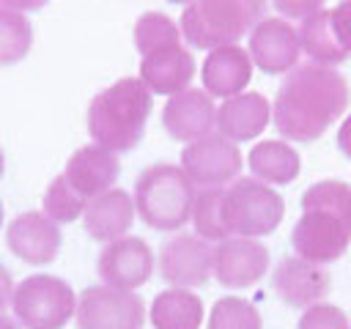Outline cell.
<instances>
[{
  "label": "cell",
  "mask_w": 351,
  "mask_h": 329,
  "mask_svg": "<svg viewBox=\"0 0 351 329\" xmlns=\"http://www.w3.org/2000/svg\"><path fill=\"white\" fill-rule=\"evenodd\" d=\"M41 206H44V214L60 225V222H74V219H80V217L85 214L88 200L80 197V195L69 186V181L63 178V173H60L58 178L49 181V186H47V192H44V197H41Z\"/></svg>",
  "instance_id": "obj_29"
},
{
  "label": "cell",
  "mask_w": 351,
  "mask_h": 329,
  "mask_svg": "<svg viewBox=\"0 0 351 329\" xmlns=\"http://www.w3.org/2000/svg\"><path fill=\"white\" fill-rule=\"evenodd\" d=\"M118 173H121L118 154H112V151H107V148L90 143V145L77 148V151L69 156L66 170H63V178L69 181V186H71L80 197L90 200V197H96V195L112 189Z\"/></svg>",
  "instance_id": "obj_17"
},
{
  "label": "cell",
  "mask_w": 351,
  "mask_h": 329,
  "mask_svg": "<svg viewBox=\"0 0 351 329\" xmlns=\"http://www.w3.org/2000/svg\"><path fill=\"white\" fill-rule=\"evenodd\" d=\"M0 329H19V324H16V321H11L8 315H3V313H0Z\"/></svg>",
  "instance_id": "obj_36"
},
{
  "label": "cell",
  "mask_w": 351,
  "mask_h": 329,
  "mask_svg": "<svg viewBox=\"0 0 351 329\" xmlns=\"http://www.w3.org/2000/svg\"><path fill=\"white\" fill-rule=\"evenodd\" d=\"M151 110L154 93L143 85V80L123 77L90 99L85 118L88 134L96 145L112 154H126L143 140Z\"/></svg>",
  "instance_id": "obj_3"
},
{
  "label": "cell",
  "mask_w": 351,
  "mask_h": 329,
  "mask_svg": "<svg viewBox=\"0 0 351 329\" xmlns=\"http://www.w3.org/2000/svg\"><path fill=\"white\" fill-rule=\"evenodd\" d=\"M271 121V104L263 93L247 90L239 96L225 99L217 107V129L222 137L233 143L255 140Z\"/></svg>",
  "instance_id": "obj_20"
},
{
  "label": "cell",
  "mask_w": 351,
  "mask_h": 329,
  "mask_svg": "<svg viewBox=\"0 0 351 329\" xmlns=\"http://www.w3.org/2000/svg\"><path fill=\"white\" fill-rule=\"evenodd\" d=\"M5 244L19 260L30 266H47L58 258L63 233L58 222L49 219L44 211H25L8 222Z\"/></svg>",
  "instance_id": "obj_15"
},
{
  "label": "cell",
  "mask_w": 351,
  "mask_h": 329,
  "mask_svg": "<svg viewBox=\"0 0 351 329\" xmlns=\"http://www.w3.org/2000/svg\"><path fill=\"white\" fill-rule=\"evenodd\" d=\"M195 77V58L184 44L159 47L143 55L140 60V80L151 93H181L189 88Z\"/></svg>",
  "instance_id": "obj_18"
},
{
  "label": "cell",
  "mask_w": 351,
  "mask_h": 329,
  "mask_svg": "<svg viewBox=\"0 0 351 329\" xmlns=\"http://www.w3.org/2000/svg\"><path fill=\"white\" fill-rule=\"evenodd\" d=\"M351 244V184L315 181L302 195V217L291 230L299 258L326 266L346 255Z\"/></svg>",
  "instance_id": "obj_2"
},
{
  "label": "cell",
  "mask_w": 351,
  "mask_h": 329,
  "mask_svg": "<svg viewBox=\"0 0 351 329\" xmlns=\"http://www.w3.org/2000/svg\"><path fill=\"white\" fill-rule=\"evenodd\" d=\"M241 151L222 134H206L195 143H186V148L181 151V170L200 189L233 184L241 173Z\"/></svg>",
  "instance_id": "obj_9"
},
{
  "label": "cell",
  "mask_w": 351,
  "mask_h": 329,
  "mask_svg": "<svg viewBox=\"0 0 351 329\" xmlns=\"http://www.w3.org/2000/svg\"><path fill=\"white\" fill-rule=\"evenodd\" d=\"M269 249L258 239L228 236L214 247V280L225 288H250L269 271Z\"/></svg>",
  "instance_id": "obj_12"
},
{
  "label": "cell",
  "mask_w": 351,
  "mask_h": 329,
  "mask_svg": "<svg viewBox=\"0 0 351 329\" xmlns=\"http://www.w3.org/2000/svg\"><path fill=\"white\" fill-rule=\"evenodd\" d=\"M134 214L137 211H134V200L129 192L107 189V192L88 200L85 214H82V225H85L90 239L107 244V241L126 236V230L134 222Z\"/></svg>",
  "instance_id": "obj_21"
},
{
  "label": "cell",
  "mask_w": 351,
  "mask_h": 329,
  "mask_svg": "<svg viewBox=\"0 0 351 329\" xmlns=\"http://www.w3.org/2000/svg\"><path fill=\"white\" fill-rule=\"evenodd\" d=\"M247 52L263 74H288L299 63V30L280 16H263L250 33Z\"/></svg>",
  "instance_id": "obj_13"
},
{
  "label": "cell",
  "mask_w": 351,
  "mask_h": 329,
  "mask_svg": "<svg viewBox=\"0 0 351 329\" xmlns=\"http://www.w3.org/2000/svg\"><path fill=\"white\" fill-rule=\"evenodd\" d=\"M222 197H225L222 186H206V189L195 192L189 219L195 225V233L206 241H222L230 236L225 228V217H222Z\"/></svg>",
  "instance_id": "obj_25"
},
{
  "label": "cell",
  "mask_w": 351,
  "mask_h": 329,
  "mask_svg": "<svg viewBox=\"0 0 351 329\" xmlns=\"http://www.w3.org/2000/svg\"><path fill=\"white\" fill-rule=\"evenodd\" d=\"M134 211L154 230H181L192 217L195 184L178 164H151L134 181Z\"/></svg>",
  "instance_id": "obj_4"
},
{
  "label": "cell",
  "mask_w": 351,
  "mask_h": 329,
  "mask_svg": "<svg viewBox=\"0 0 351 329\" xmlns=\"http://www.w3.org/2000/svg\"><path fill=\"white\" fill-rule=\"evenodd\" d=\"M96 271L104 285L134 291L145 285L154 274V252L145 239L140 236H121L115 241H107L99 252Z\"/></svg>",
  "instance_id": "obj_11"
},
{
  "label": "cell",
  "mask_w": 351,
  "mask_h": 329,
  "mask_svg": "<svg viewBox=\"0 0 351 329\" xmlns=\"http://www.w3.org/2000/svg\"><path fill=\"white\" fill-rule=\"evenodd\" d=\"M337 148L351 159V112L346 115V121L337 129Z\"/></svg>",
  "instance_id": "obj_35"
},
{
  "label": "cell",
  "mask_w": 351,
  "mask_h": 329,
  "mask_svg": "<svg viewBox=\"0 0 351 329\" xmlns=\"http://www.w3.org/2000/svg\"><path fill=\"white\" fill-rule=\"evenodd\" d=\"M324 3L326 0H274L277 11L288 19H307L318 11H324Z\"/></svg>",
  "instance_id": "obj_31"
},
{
  "label": "cell",
  "mask_w": 351,
  "mask_h": 329,
  "mask_svg": "<svg viewBox=\"0 0 351 329\" xmlns=\"http://www.w3.org/2000/svg\"><path fill=\"white\" fill-rule=\"evenodd\" d=\"M0 225H3V203H0Z\"/></svg>",
  "instance_id": "obj_39"
},
{
  "label": "cell",
  "mask_w": 351,
  "mask_h": 329,
  "mask_svg": "<svg viewBox=\"0 0 351 329\" xmlns=\"http://www.w3.org/2000/svg\"><path fill=\"white\" fill-rule=\"evenodd\" d=\"M222 217L230 236L261 239L280 228L285 217V200L269 184L252 175H244L225 189Z\"/></svg>",
  "instance_id": "obj_6"
},
{
  "label": "cell",
  "mask_w": 351,
  "mask_h": 329,
  "mask_svg": "<svg viewBox=\"0 0 351 329\" xmlns=\"http://www.w3.org/2000/svg\"><path fill=\"white\" fill-rule=\"evenodd\" d=\"M11 299H14V280H11L8 269L0 263V313H5L11 307Z\"/></svg>",
  "instance_id": "obj_33"
},
{
  "label": "cell",
  "mask_w": 351,
  "mask_h": 329,
  "mask_svg": "<svg viewBox=\"0 0 351 329\" xmlns=\"http://www.w3.org/2000/svg\"><path fill=\"white\" fill-rule=\"evenodd\" d=\"M200 80L208 96H219V99L239 96L252 80V58L239 44L208 49L200 69Z\"/></svg>",
  "instance_id": "obj_19"
},
{
  "label": "cell",
  "mask_w": 351,
  "mask_h": 329,
  "mask_svg": "<svg viewBox=\"0 0 351 329\" xmlns=\"http://www.w3.org/2000/svg\"><path fill=\"white\" fill-rule=\"evenodd\" d=\"M77 329H143L145 302L134 291L90 285L77 299Z\"/></svg>",
  "instance_id": "obj_8"
},
{
  "label": "cell",
  "mask_w": 351,
  "mask_h": 329,
  "mask_svg": "<svg viewBox=\"0 0 351 329\" xmlns=\"http://www.w3.org/2000/svg\"><path fill=\"white\" fill-rule=\"evenodd\" d=\"M3 170H5V156H3V148H0V178H3Z\"/></svg>",
  "instance_id": "obj_37"
},
{
  "label": "cell",
  "mask_w": 351,
  "mask_h": 329,
  "mask_svg": "<svg viewBox=\"0 0 351 329\" xmlns=\"http://www.w3.org/2000/svg\"><path fill=\"white\" fill-rule=\"evenodd\" d=\"M159 274L173 288H200L214 274V247L197 233H178L159 249Z\"/></svg>",
  "instance_id": "obj_10"
},
{
  "label": "cell",
  "mask_w": 351,
  "mask_h": 329,
  "mask_svg": "<svg viewBox=\"0 0 351 329\" xmlns=\"http://www.w3.org/2000/svg\"><path fill=\"white\" fill-rule=\"evenodd\" d=\"M247 164L252 170V178H258L269 186L271 184H291L302 170L299 154L285 140H261L250 151Z\"/></svg>",
  "instance_id": "obj_23"
},
{
  "label": "cell",
  "mask_w": 351,
  "mask_h": 329,
  "mask_svg": "<svg viewBox=\"0 0 351 329\" xmlns=\"http://www.w3.org/2000/svg\"><path fill=\"white\" fill-rule=\"evenodd\" d=\"M266 16V0H192L181 14V36L197 49L236 44Z\"/></svg>",
  "instance_id": "obj_5"
},
{
  "label": "cell",
  "mask_w": 351,
  "mask_h": 329,
  "mask_svg": "<svg viewBox=\"0 0 351 329\" xmlns=\"http://www.w3.org/2000/svg\"><path fill=\"white\" fill-rule=\"evenodd\" d=\"M206 329H263V321L252 302L239 296H222L214 302Z\"/></svg>",
  "instance_id": "obj_28"
},
{
  "label": "cell",
  "mask_w": 351,
  "mask_h": 329,
  "mask_svg": "<svg viewBox=\"0 0 351 329\" xmlns=\"http://www.w3.org/2000/svg\"><path fill=\"white\" fill-rule=\"evenodd\" d=\"M348 110V82L335 66L296 63L271 104V121L285 140L313 143Z\"/></svg>",
  "instance_id": "obj_1"
},
{
  "label": "cell",
  "mask_w": 351,
  "mask_h": 329,
  "mask_svg": "<svg viewBox=\"0 0 351 329\" xmlns=\"http://www.w3.org/2000/svg\"><path fill=\"white\" fill-rule=\"evenodd\" d=\"M33 44V25L25 14L0 5V66H14L27 58Z\"/></svg>",
  "instance_id": "obj_26"
},
{
  "label": "cell",
  "mask_w": 351,
  "mask_h": 329,
  "mask_svg": "<svg viewBox=\"0 0 351 329\" xmlns=\"http://www.w3.org/2000/svg\"><path fill=\"white\" fill-rule=\"evenodd\" d=\"M47 3H49V0H0L3 8L19 11V14H25V11H38V8H44Z\"/></svg>",
  "instance_id": "obj_34"
},
{
  "label": "cell",
  "mask_w": 351,
  "mask_h": 329,
  "mask_svg": "<svg viewBox=\"0 0 351 329\" xmlns=\"http://www.w3.org/2000/svg\"><path fill=\"white\" fill-rule=\"evenodd\" d=\"M299 44L307 52V58L313 63H321V66H337V63H343L348 58V52L343 49L340 38L335 33L329 11H318V14L307 16V19H302Z\"/></svg>",
  "instance_id": "obj_24"
},
{
  "label": "cell",
  "mask_w": 351,
  "mask_h": 329,
  "mask_svg": "<svg viewBox=\"0 0 351 329\" xmlns=\"http://www.w3.org/2000/svg\"><path fill=\"white\" fill-rule=\"evenodd\" d=\"M11 310L25 329H63L77 313V293L60 277L30 274L14 285Z\"/></svg>",
  "instance_id": "obj_7"
},
{
  "label": "cell",
  "mask_w": 351,
  "mask_h": 329,
  "mask_svg": "<svg viewBox=\"0 0 351 329\" xmlns=\"http://www.w3.org/2000/svg\"><path fill=\"white\" fill-rule=\"evenodd\" d=\"M162 126L173 140L195 143L217 126V107L211 96L200 88H184L173 93L162 107Z\"/></svg>",
  "instance_id": "obj_16"
},
{
  "label": "cell",
  "mask_w": 351,
  "mask_h": 329,
  "mask_svg": "<svg viewBox=\"0 0 351 329\" xmlns=\"http://www.w3.org/2000/svg\"><path fill=\"white\" fill-rule=\"evenodd\" d=\"M329 14H332V25H335V33H337L343 49L351 55V0H343Z\"/></svg>",
  "instance_id": "obj_32"
},
{
  "label": "cell",
  "mask_w": 351,
  "mask_h": 329,
  "mask_svg": "<svg viewBox=\"0 0 351 329\" xmlns=\"http://www.w3.org/2000/svg\"><path fill=\"white\" fill-rule=\"evenodd\" d=\"M148 318H151L154 329H200L203 302L195 291L167 288L154 296Z\"/></svg>",
  "instance_id": "obj_22"
},
{
  "label": "cell",
  "mask_w": 351,
  "mask_h": 329,
  "mask_svg": "<svg viewBox=\"0 0 351 329\" xmlns=\"http://www.w3.org/2000/svg\"><path fill=\"white\" fill-rule=\"evenodd\" d=\"M167 3H178V5H181V3H184V5H189V3H192V0H167Z\"/></svg>",
  "instance_id": "obj_38"
},
{
  "label": "cell",
  "mask_w": 351,
  "mask_h": 329,
  "mask_svg": "<svg viewBox=\"0 0 351 329\" xmlns=\"http://www.w3.org/2000/svg\"><path fill=\"white\" fill-rule=\"evenodd\" d=\"M170 44H181V27L162 11H145L143 16H137L134 22V47L140 55L159 49V47H170Z\"/></svg>",
  "instance_id": "obj_27"
},
{
  "label": "cell",
  "mask_w": 351,
  "mask_h": 329,
  "mask_svg": "<svg viewBox=\"0 0 351 329\" xmlns=\"http://www.w3.org/2000/svg\"><path fill=\"white\" fill-rule=\"evenodd\" d=\"M332 288V277L326 266L310 263L299 255H285L271 271V291L280 302L296 310H307L318 304Z\"/></svg>",
  "instance_id": "obj_14"
},
{
  "label": "cell",
  "mask_w": 351,
  "mask_h": 329,
  "mask_svg": "<svg viewBox=\"0 0 351 329\" xmlns=\"http://www.w3.org/2000/svg\"><path fill=\"white\" fill-rule=\"evenodd\" d=\"M296 329H351V324L337 304L318 302L302 313Z\"/></svg>",
  "instance_id": "obj_30"
}]
</instances>
